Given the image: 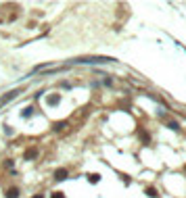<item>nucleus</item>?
I'll list each match as a JSON object with an SVG mask.
<instances>
[{
    "mask_svg": "<svg viewBox=\"0 0 186 198\" xmlns=\"http://www.w3.org/2000/svg\"><path fill=\"white\" fill-rule=\"evenodd\" d=\"M73 63H78V65H101V63H113V58H109V57H82V58H75Z\"/></svg>",
    "mask_w": 186,
    "mask_h": 198,
    "instance_id": "obj_1",
    "label": "nucleus"
},
{
    "mask_svg": "<svg viewBox=\"0 0 186 198\" xmlns=\"http://www.w3.org/2000/svg\"><path fill=\"white\" fill-rule=\"evenodd\" d=\"M19 94H21V90H11V92H6L4 96H2V98H0V106H4L6 102H11L13 98H17Z\"/></svg>",
    "mask_w": 186,
    "mask_h": 198,
    "instance_id": "obj_2",
    "label": "nucleus"
},
{
    "mask_svg": "<svg viewBox=\"0 0 186 198\" xmlns=\"http://www.w3.org/2000/svg\"><path fill=\"white\" fill-rule=\"evenodd\" d=\"M67 169H57V171H55V179H57V182H63V179H67Z\"/></svg>",
    "mask_w": 186,
    "mask_h": 198,
    "instance_id": "obj_3",
    "label": "nucleus"
},
{
    "mask_svg": "<svg viewBox=\"0 0 186 198\" xmlns=\"http://www.w3.org/2000/svg\"><path fill=\"white\" fill-rule=\"evenodd\" d=\"M46 102H48V105H52V106H57L59 102H61V96H57V94H55V96H48Z\"/></svg>",
    "mask_w": 186,
    "mask_h": 198,
    "instance_id": "obj_4",
    "label": "nucleus"
},
{
    "mask_svg": "<svg viewBox=\"0 0 186 198\" xmlns=\"http://www.w3.org/2000/svg\"><path fill=\"white\" fill-rule=\"evenodd\" d=\"M6 198H19V188H11L6 192Z\"/></svg>",
    "mask_w": 186,
    "mask_h": 198,
    "instance_id": "obj_5",
    "label": "nucleus"
},
{
    "mask_svg": "<svg viewBox=\"0 0 186 198\" xmlns=\"http://www.w3.org/2000/svg\"><path fill=\"white\" fill-rule=\"evenodd\" d=\"M36 154H38V150H36V148H29V150L25 152V159H27V161H29V159H34Z\"/></svg>",
    "mask_w": 186,
    "mask_h": 198,
    "instance_id": "obj_6",
    "label": "nucleus"
},
{
    "mask_svg": "<svg viewBox=\"0 0 186 198\" xmlns=\"http://www.w3.org/2000/svg\"><path fill=\"white\" fill-rule=\"evenodd\" d=\"M34 111H36L34 106H27V108L23 111V117H25V119H27V117H32V113H34Z\"/></svg>",
    "mask_w": 186,
    "mask_h": 198,
    "instance_id": "obj_7",
    "label": "nucleus"
},
{
    "mask_svg": "<svg viewBox=\"0 0 186 198\" xmlns=\"http://www.w3.org/2000/svg\"><path fill=\"white\" fill-rule=\"evenodd\" d=\"M63 127H67V123H65V121H59V123H55V131H61Z\"/></svg>",
    "mask_w": 186,
    "mask_h": 198,
    "instance_id": "obj_8",
    "label": "nucleus"
},
{
    "mask_svg": "<svg viewBox=\"0 0 186 198\" xmlns=\"http://www.w3.org/2000/svg\"><path fill=\"white\" fill-rule=\"evenodd\" d=\"M88 179H90V182H92V184H96V182H98V179H101V175H96V173H92V175H88Z\"/></svg>",
    "mask_w": 186,
    "mask_h": 198,
    "instance_id": "obj_9",
    "label": "nucleus"
},
{
    "mask_svg": "<svg viewBox=\"0 0 186 198\" xmlns=\"http://www.w3.org/2000/svg\"><path fill=\"white\" fill-rule=\"evenodd\" d=\"M146 194H149L151 198H157V190H155V188H149V190H146Z\"/></svg>",
    "mask_w": 186,
    "mask_h": 198,
    "instance_id": "obj_10",
    "label": "nucleus"
},
{
    "mask_svg": "<svg viewBox=\"0 0 186 198\" xmlns=\"http://www.w3.org/2000/svg\"><path fill=\"white\" fill-rule=\"evenodd\" d=\"M167 127H169V129H178V127H180V125H178L176 121H169V123H167Z\"/></svg>",
    "mask_w": 186,
    "mask_h": 198,
    "instance_id": "obj_11",
    "label": "nucleus"
},
{
    "mask_svg": "<svg viewBox=\"0 0 186 198\" xmlns=\"http://www.w3.org/2000/svg\"><path fill=\"white\" fill-rule=\"evenodd\" d=\"M50 198H65V196H63L61 192H55V194H52V196H50Z\"/></svg>",
    "mask_w": 186,
    "mask_h": 198,
    "instance_id": "obj_12",
    "label": "nucleus"
},
{
    "mask_svg": "<svg viewBox=\"0 0 186 198\" xmlns=\"http://www.w3.org/2000/svg\"><path fill=\"white\" fill-rule=\"evenodd\" d=\"M32 198H44V196H42V194H36V196H32Z\"/></svg>",
    "mask_w": 186,
    "mask_h": 198,
    "instance_id": "obj_13",
    "label": "nucleus"
}]
</instances>
